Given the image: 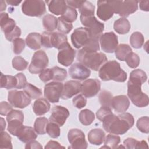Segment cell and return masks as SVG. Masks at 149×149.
<instances>
[{"mask_svg": "<svg viewBox=\"0 0 149 149\" xmlns=\"http://www.w3.org/2000/svg\"><path fill=\"white\" fill-rule=\"evenodd\" d=\"M104 130L108 133L122 135L126 133L134 125L133 115L127 112L115 115L111 113L107 116L102 121Z\"/></svg>", "mask_w": 149, "mask_h": 149, "instance_id": "6da1fadb", "label": "cell"}, {"mask_svg": "<svg viewBox=\"0 0 149 149\" xmlns=\"http://www.w3.org/2000/svg\"><path fill=\"white\" fill-rule=\"evenodd\" d=\"M98 75L103 81L124 82L127 79V73L120 68V63L115 60L106 62L99 69Z\"/></svg>", "mask_w": 149, "mask_h": 149, "instance_id": "7a4b0ae2", "label": "cell"}, {"mask_svg": "<svg viewBox=\"0 0 149 149\" xmlns=\"http://www.w3.org/2000/svg\"><path fill=\"white\" fill-rule=\"evenodd\" d=\"M77 59L80 63L94 71L98 70L107 62V58L104 53L89 51L83 48L78 51Z\"/></svg>", "mask_w": 149, "mask_h": 149, "instance_id": "3957f363", "label": "cell"}, {"mask_svg": "<svg viewBox=\"0 0 149 149\" xmlns=\"http://www.w3.org/2000/svg\"><path fill=\"white\" fill-rule=\"evenodd\" d=\"M142 84L141 82L132 79L127 82V95L133 104L140 108L147 107L149 103L148 96L141 91Z\"/></svg>", "mask_w": 149, "mask_h": 149, "instance_id": "277c9868", "label": "cell"}, {"mask_svg": "<svg viewBox=\"0 0 149 149\" xmlns=\"http://www.w3.org/2000/svg\"><path fill=\"white\" fill-rule=\"evenodd\" d=\"M81 24L86 27L92 38L100 40L104 30V23L98 21L94 16H80Z\"/></svg>", "mask_w": 149, "mask_h": 149, "instance_id": "5b68a950", "label": "cell"}, {"mask_svg": "<svg viewBox=\"0 0 149 149\" xmlns=\"http://www.w3.org/2000/svg\"><path fill=\"white\" fill-rule=\"evenodd\" d=\"M22 10L25 15L41 17L46 12L45 2L41 0H26L22 3Z\"/></svg>", "mask_w": 149, "mask_h": 149, "instance_id": "8992f818", "label": "cell"}, {"mask_svg": "<svg viewBox=\"0 0 149 149\" xmlns=\"http://www.w3.org/2000/svg\"><path fill=\"white\" fill-rule=\"evenodd\" d=\"M48 63L49 60L46 53L42 50L37 51L33 55L29 71L32 74L41 73L47 68Z\"/></svg>", "mask_w": 149, "mask_h": 149, "instance_id": "52a82bcc", "label": "cell"}, {"mask_svg": "<svg viewBox=\"0 0 149 149\" xmlns=\"http://www.w3.org/2000/svg\"><path fill=\"white\" fill-rule=\"evenodd\" d=\"M8 123V130L12 135L16 136L18 132L23 126L24 115L22 111L12 109L6 116Z\"/></svg>", "mask_w": 149, "mask_h": 149, "instance_id": "ba28073f", "label": "cell"}, {"mask_svg": "<svg viewBox=\"0 0 149 149\" xmlns=\"http://www.w3.org/2000/svg\"><path fill=\"white\" fill-rule=\"evenodd\" d=\"M8 100L13 107L21 109L29 105L31 101V99L24 91L16 90L8 92Z\"/></svg>", "mask_w": 149, "mask_h": 149, "instance_id": "9c48e42d", "label": "cell"}, {"mask_svg": "<svg viewBox=\"0 0 149 149\" xmlns=\"http://www.w3.org/2000/svg\"><path fill=\"white\" fill-rule=\"evenodd\" d=\"M63 88L61 82L52 81L47 83L44 86V97L51 103H56L59 101Z\"/></svg>", "mask_w": 149, "mask_h": 149, "instance_id": "30bf717a", "label": "cell"}, {"mask_svg": "<svg viewBox=\"0 0 149 149\" xmlns=\"http://www.w3.org/2000/svg\"><path fill=\"white\" fill-rule=\"evenodd\" d=\"M68 141L70 146L68 148L86 149L87 148V143L84 133L79 129H72L68 134Z\"/></svg>", "mask_w": 149, "mask_h": 149, "instance_id": "8fae6325", "label": "cell"}, {"mask_svg": "<svg viewBox=\"0 0 149 149\" xmlns=\"http://www.w3.org/2000/svg\"><path fill=\"white\" fill-rule=\"evenodd\" d=\"M92 38L86 27L76 29L71 35V41L73 45L77 49L85 47Z\"/></svg>", "mask_w": 149, "mask_h": 149, "instance_id": "7c38bea8", "label": "cell"}, {"mask_svg": "<svg viewBox=\"0 0 149 149\" xmlns=\"http://www.w3.org/2000/svg\"><path fill=\"white\" fill-rule=\"evenodd\" d=\"M116 1H98L97 15L99 19L107 21L111 19L115 12Z\"/></svg>", "mask_w": 149, "mask_h": 149, "instance_id": "4fadbf2b", "label": "cell"}, {"mask_svg": "<svg viewBox=\"0 0 149 149\" xmlns=\"http://www.w3.org/2000/svg\"><path fill=\"white\" fill-rule=\"evenodd\" d=\"M99 40L102 50L107 53L114 52L118 45V36L113 32L105 33Z\"/></svg>", "mask_w": 149, "mask_h": 149, "instance_id": "5bb4252c", "label": "cell"}, {"mask_svg": "<svg viewBox=\"0 0 149 149\" xmlns=\"http://www.w3.org/2000/svg\"><path fill=\"white\" fill-rule=\"evenodd\" d=\"M101 89V82L96 79L85 80L81 86V92L86 98H91L97 94Z\"/></svg>", "mask_w": 149, "mask_h": 149, "instance_id": "9a60e30c", "label": "cell"}, {"mask_svg": "<svg viewBox=\"0 0 149 149\" xmlns=\"http://www.w3.org/2000/svg\"><path fill=\"white\" fill-rule=\"evenodd\" d=\"M76 52V51L67 42L59 49L58 54V62L66 67L71 65L74 61Z\"/></svg>", "mask_w": 149, "mask_h": 149, "instance_id": "2e32d148", "label": "cell"}, {"mask_svg": "<svg viewBox=\"0 0 149 149\" xmlns=\"http://www.w3.org/2000/svg\"><path fill=\"white\" fill-rule=\"evenodd\" d=\"M138 3L137 1H118L115 13L123 18L127 17L137 11Z\"/></svg>", "mask_w": 149, "mask_h": 149, "instance_id": "e0dca14e", "label": "cell"}, {"mask_svg": "<svg viewBox=\"0 0 149 149\" xmlns=\"http://www.w3.org/2000/svg\"><path fill=\"white\" fill-rule=\"evenodd\" d=\"M69 116V112L67 108L61 105H55L52 108L49 120V122L56 123L59 126H62Z\"/></svg>", "mask_w": 149, "mask_h": 149, "instance_id": "ac0fdd59", "label": "cell"}, {"mask_svg": "<svg viewBox=\"0 0 149 149\" xmlns=\"http://www.w3.org/2000/svg\"><path fill=\"white\" fill-rule=\"evenodd\" d=\"M69 73L73 79L84 80L90 76L91 71L90 69L79 62L73 64L69 68Z\"/></svg>", "mask_w": 149, "mask_h": 149, "instance_id": "d6986e66", "label": "cell"}, {"mask_svg": "<svg viewBox=\"0 0 149 149\" xmlns=\"http://www.w3.org/2000/svg\"><path fill=\"white\" fill-rule=\"evenodd\" d=\"M81 83L79 81L69 80L63 84V88L61 98L63 100H68L74 95L81 92Z\"/></svg>", "mask_w": 149, "mask_h": 149, "instance_id": "ffe728a7", "label": "cell"}, {"mask_svg": "<svg viewBox=\"0 0 149 149\" xmlns=\"http://www.w3.org/2000/svg\"><path fill=\"white\" fill-rule=\"evenodd\" d=\"M130 105L129 98L125 95H119L113 97L111 107L116 112L123 113L126 112Z\"/></svg>", "mask_w": 149, "mask_h": 149, "instance_id": "44dd1931", "label": "cell"}, {"mask_svg": "<svg viewBox=\"0 0 149 149\" xmlns=\"http://www.w3.org/2000/svg\"><path fill=\"white\" fill-rule=\"evenodd\" d=\"M16 136L21 141L27 143L36 140L37 137V133L33 127L23 125L18 132Z\"/></svg>", "mask_w": 149, "mask_h": 149, "instance_id": "7402d4cb", "label": "cell"}, {"mask_svg": "<svg viewBox=\"0 0 149 149\" xmlns=\"http://www.w3.org/2000/svg\"><path fill=\"white\" fill-rule=\"evenodd\" d=\"M49 12L56 15H62L67 8L66 2L63 0L46 1Z\"/></svg>", "mask_w": 149, "mask_h": 149, "instance_id": "603a6c76", "label": "cell"}, {"mask_svg": "<svg viewBox=\"0 0 149 149\" xmlns=\"http://www.w3.org/2000/svg\"><path fill=\"white\" fill-rule=\"evenodd\" d=\"M105 137V133L101 129H91L88 133V140L90 143L99 146L102 144Z\"/></svg>", "mask_w": 149, "mask_h": 149, "instance_id": "cb8c5ba5", "label": "cell"}, {"mask_svg": "<svg viewBox=\"0 0 149 149\" xmlns=\"http://www.w3.org/2000/svg\"><path fill=\"white\" fill-rule=\"evenodd\" d=\"M34 113L38 116L43 115L50 109V104L45 98H40L36 100L33 105Z\"/></svg>", "mask_w": 149, "mask_h": 149, "instance_id": "d4e9b609", "label": "cell"}, {"mask_svg": "<svg viewBox=\"0 0 149 149\" xmlns=\"http://www.w3.org/2000/svg\"><path fill=\"white\" fill-rule=\"evenodd\" d=\"M0 24L1 30L5 34L11 32L16 26L15 21L12 18H10L8 14L5 12L1 13Z\"/></svg>", "mask_w": 149, "mask_h": 149, "instance_id": "484cf974", "label": "cell"}, {"mask_svg": "<svg viewBox=\"0 0 149 149\" xmlns=\"http://www.w3.org/2000/svg\"><path fill=\"white\" fill-rule=\"evenodd\" d=\"M26 43L28 47L33 50L40 49L42 45L41 35L38 33H30L26 38Z\"/></svg>", "mask_w": 149, "mask_h": 149, "instance_id": "4316f807", "label": "cell"}, {"mask_svg": "<svg viewBox=\"0 0 149 149\" xmlns=\"http://www.w3.org/2000/svg\"><path fill=\"white\" fill-rule=\"evenodd\" d=\"M130 24L126 18H120L114 22L113 29L115 31L119 34L127 33L130 29Z\"/></svg>", "mask_w": 149, "mask_h": 149, "instance_id": "83f0119b", "label": "cell"}, {"mask_svg": "<svg viewBox=\"0 0 149 149\" xmlns=\"http://www.w3.org/2000/svg\"><path fill=\"white\" fill-rule=\"evenodd\" d=\"M17 81L16 77L10 75H5L2 73L1 74V87L6 89L16 88Z\"/></svg>", "mask_w": 149, "mask_h": 149, "instance_id": "f1b7e54d", "label": "cell"}, {"mask_svg": "<svg viewBox=\"0 0 149 149\" xmlns=\"http://www.w3.org/2000/svg\"><path fill=\"white\" fill-rule=\"evenodd\" d=\"M123 145L125 147L129 149L134 148H148L147 143L144 140L139 141L134 138H127L123 141Z\"/></svg>", "mask_w": 149, "mask_h": 149, "instance_id": "f546056e", "label": "cell"}, {"mask_svg": "<svg viewBox=\"0 0 149 149\" xmlns=\"http://www.w3.org/2000/svg\"><path fill=\"white\" fill-rule=\"evenodd\" d=\"M79 119L83 125L88 126L91 125L95 119L94 113L90 109H83L79 115Z\"/></svg>", "mask_w": 149, "mask_h": 149, "instance_id": "4dcf8cb0", "label": "cell"}, {"mask_svg": "<svg viewBox=\"0 0 149 149\" xmlns=\"http://www.w3.org/2000/svg\"><path fill=\"white\" fill-rule=\"evenodd\" d=\"M42 23L48 31H52L57 28L58 18L51 14H47L42 19Z\"/></svg>", "mask_w": 149, "mask_h": 149, "instance_id": "1f68e13d", "label": "cell"}, {"mask_svg": "<svg viewBox=\"0 0 149 149\" xmlns=\"http://www.w3.org/2000/svg\"><path fill=\"white\" fill-rule=\"evenodd\" d=\"M131 52H132V49L129 45L121 44H119L116 48L115 54V56L118 59L121 61H125L126 56Z\"/></svg>", "mask_w": 149, "mask_h": 149, "instance_id": "d6a6232c", "label": "cell"}, {"mask_svg": "<svg viewBox=\"0 0 149 149\" xmlns=\"http://www.w3.org/2000/svg\"><path fill=\"white\" fill-rule=\"evenodd\" d=\"M68 42L67 36L63 33L59 32L52 33V45L53 47L58 50L65 45Z\"/></svg>", "mask_w": 149, "mask_h": 149, "instance_id": "836d02e7", "label": "cell"}, {"mask_svg": "<svg viewBox=\"0 0 149 149\" xmlns=\"http://www.w3.org/2000/svg\"><path fill=\"white\" fill-rule=\"evenodd\" d=\"M120 142V138L119 136L114 134H109L104 140V146L101 148H117L118 144Z\"/></svg>", "mask_w": 149, "mask_h": 149, "instance_id": "e575fe53", "label": "cell"}, {"mask_svg": "<svg viewBox=\"0 0 149 149\" xmlns=\"http://www.w3.org/2000/svg\"><path fill=\"white\" fill-rule=\"evenodd\" d=\"M48 120L45 117L37 118L34 123V129L38 134H44L46 133V127Z\"/></svg>", "mask_w": 149, "mask_h": 149, "instance_id": "d590c367", "label": "cell"}, {"mask_svg": "<svg viewBox=\"0 0 149 149\" xmlns=\"http://www.w3.org/2000/svg\"><path fill=\"white\" fill-rule=\"evenodd\" d=\"M80 16H94V10L95 6L89 1H83L81 5L79 8Z\"/></svg>", "mask_w": 149, "mask_h": 149, "instance_id": "8d00e7d4", "label": "cell"}, {"mask_svg": "<svg viewBox=\"0 0 149 149\" xmlns=\"http://www.w3.org/2000/svg\"><path fill=\"white\" fill-rule=\"evenodd\" d=\"M130 43L134 48H140L144 44V38L143 35L139 31L133 33L130 37Z\"/></svg>", "mask_w": 149, "mask_h": 149, "instance_id": "74e56055", "label": "cell"}, {"mask_svg": "<svg viewBox=\"0 0 149 149\" xmlns=\"http://www.w3.org/2000/svg\"><path fill=\"white\" fill-rule=\"evenodd\" d=\"M23 90L31 99H36L42 95V91L39 88L29 83H27Z\"/></svg>", "mask_w": 149, "mask_h": 149, "instance_id": "f35d334b", "label": "cell"}, {"mask_svg": "<svg viewBox=\"0 0 149 149\" xmlns=\"http://www.w3.org/2000/svg\"><path fill=\"white\" fill-rule=\"evenodd\" d=\"M113 95L111 92L107 90H102L99 94L98 100L101 106L107 107L112 108L111 104Z\"/></svg>", "mask_w": 149, "mask_h": 149, "instance_id": "ab89813d", "label": "cell"}, {"mask_svg": "<svg viewBox=\"0 0 149 149\" xmlns=\"http://www.w3.org/2000/svg\"><path fill=\"white\" fill-rule=\"evenodd\" d=\"M52 80L55 81H62L67 77V71L58 66H54L52 69Z\"/></svg>", "mask_w": 149, "mask_h": 149, "instance_id": "60d3db41", "label": "cell"}, {"mask_svg": "<svg viewBox=\"0 0 149 149\" xmlns=\"http://www.w3.org/2000/svg\"><path fill=\"white\" fill-rule=\"evenodd\" d=\"M73 29V24L65 20L61 16L58 18L57 29L63 34H68Z\"/></svg>", "mask_w": 149, "mask_h": 149, "instance_id": "b9f144b4", "label": "cell"}, {"mask_svg": "<svg viewBox=\"0 0 149 149\" xmlns=\"http://www.w3.org/2000/svg\"><path fill=\"white\" fill-rule=\"evenodd\" d=\"M59 126L56 123L49 122L48 123L46 127V133L51 138H57L60 136L61 130Z\"/></svg>", "mask_w": 149, "mask_h": 149, "instance_id": "7bdbcfd3", "label": "cell"}, {"mask_svg": "<svg viewBox=\"0 0 149 149\" xmlns=\"http://www.w3.org/2000/svg\"><path fill=\"white\" fill-rule=\"evenodd\" d=\"M61 16L65 20L72 23L76 20L77 17V12L74 8L67 5L65 12Z\"/></svg>", "mask_w": 149, "mask_h": 149, "instance_id": "ee69618b", "label": "cell"}, {"mask_svg": "<svg viewBox=\"0 0 149 149\" xmlns=\"http://www.w3.org/2000/svg\"><path fill=\"white\" fill-rule=\"evenodd\" d=\"M12 138L10 135L6 132H1L0 134V148L12 149L13 148L12 142Z\"/></svg>", "mask_w": 149, "mask_h": 149, "instance_id": "f6af8a7d", "label": "cell"}, {"mask_svg": "<svg viewBox=\"0 0 149 149\" xmlns=\"http://www.w3.org/2000/svg\"><path fill=\"white\" fill-rule=\"evenodd\" d=\"M12 66L17 70H23L28 66V62L22 56H17L13 58L12 62Z\"/></svg>", "mask_w": 149, "mask_h": 149, "instance_id": "bcb514c9", "label": "cell"}, {"mask_svg": "<svg viewBox=\"0 0 149 149\" xmlns=\"http://www.w3.org/2000/svg\"><path fill=\"white\" fill-rule=\"evenodd\" d=\"M140 58L139 55L133 52H131L126 56L125 61L130 68H136L140 64Z\"/></svg>", "mask_w": 149, "mask_h": 149, "instance_id": "7dc6e473", "label": "cell"}, {"mask_svg": "<svg viewBox=\"0 0 149 149\" xmlns=\"http://www.w3.org/2000/svg\"><path fill=\"white\" fill-rule=\"evenodd\" d=\"M137 127L142 133H148L149 132V118L142 116L137 121Z\"/></svg>", "mask_w": 149, "mask_h": 149, "instance_id": "c3c4849f", "label": "cell"}, {"mask_svg": "<svg viewBox=\"0 0 149 149\" xmlns=\"http://www.w3.org/2000/svg\"><path fill=\"white\" fill-rule=\"evenodd\" d=\"M42 45L47 48H53L52 46V32L44 31L41 35Z\"/></svg>", "mask_w": 149, "mask_h": 149, "instance_id": "681fc988", "label": "cell"}, {"mask_svg": "<svg viewBox=\"0 0 149 149\" xmlns=\"http://www.w3.org/2000/svg\"><path fill=\"white\" fill-rule=\"evenodd\" d=\"M25 48V41L23 39L18 38L13 41V50L15 54H20Z\"/></svg>", "mask_w": 149, "mask_h": 149, "instance_id": "f907efd6", "label": "cell"}, {"mask_svg": "<svg viewBox=\"0 0 149 149\" xmlns=\"http://www.w3.org/2000/svg\"><path fill=\"white\" fill-rule=\"evenodd\" d=\"M73 105L78 109L84 107L87 104V99L83 94H79L73 98Z\"/></svg>", "mask_w": 149, "mask_h": 149, "instance_id": "816d5d0a", "label": "cell"}, {"mask_svg": "<svg viewBox=\"0 0 149 149\" xmlns=\"http://www.w3.org/2000/svg\"><path fill=\"white\" fill-rule=\"evenodd\" d=\"M112 113V109L109 107H103L102 106L96 112L97 118L100 120L101 122L103 120V119L108 115Z\"/></svg>", "mask_w": 149, "mask_h": 149, "instance_id": "f5cc1de1", "label": "cell"}, {"mask_svg": "<svg viewBox=\"0 0 149 149\" xmlns=\"http://www.w3.org/2000/svg\"><path fill=\"white\" fill-rule=\"evenodd\" d=\"M21 35V30L19 27L16 26L15 29L10 33L8 34H5V37L6 40L9 41H13L16 38H18Z\"/></svg>", "mask_w": 149, "mask_h": 149, "instance_id": "db71d44e", "label": "cell"}, {"mask_svg": "<svg viewBox=\"0 0 149 149\" xmlns=\"http://www.w3.org/2000/svg\"><path fill=\"white\" fill-rule=\"evenodd\" d=\"M40 80L45 83L52 80V71L51 69H45L39 74Z\"/></svg>", "mask_w": 149, "mask_h": 149, "instance_id": "11a10c76", "label": "cell"}, {"mask_svg": "<svg viewBox=\"0 0 149 149\" xmlns=\"http://www.w3.org/2000/svg\"><path fill=\"white\" fill-rule=\"evenodd\" d=\"M15 77H16L17 81L16 88H23L27 83L25 75L22 73H19L15 75Z\"/></svg>", "mask_w": 149, "mask_h": 149, "instance_id": "9f6ffc18", "label": "cell"}, {"mask_svg": "<svg viewBox=\"0 0 149 149\" xmlns=\"http://www.w3.org/2000/svg\"><path fill=\"white\" fill-rule=\"evenodd\" d=\"M10 105L6 101H2L0 104V114L1 115L7 116L13 109Z\"/></svg>", "mask_w": 149, "mask_h": 149, "instance_id": "6f0895ef", "label": "cell"}, {"mask_svg": "<svg viewBox=\"0 0 149 149\" xmlns=\"http://www.w3.org/2000/svg\"><path fill=\"white\" fill-rule=\"evenodd\" d=\"M25 148H26V149H32V148L42 149V146L40 144V143L39 142L34 140H32V141L27 143L25 146Z\"/></svg>", "mask_w": 149, "mask_h": 149, "instance_id": "680465c9", "label": "cell"}, {"mask_svg": "<svg viewBox=\"0 0 149 149\" xmlns=\"http://www.w3.org/2000/svg\"><path fill=\"white\" fill-rule=\"evenodd\" d=\"M44 148L45 149H49V148H65V147L63 146H62L58 142L56 141L50 140L47 143Z\"/></svg>", "mask_w": 149, "mask_h": 149, "instance_id": "91938a15", "label": "cell"}, {"mask_svg": "<svg viewBox=\"0 0 149 149\" xmlns=\"http://www.w3.org/2000/svg\"><path fill=\"white\" fill-rule=\"evenodd\" d=\"M83 1L80 0H74V1H66V2L67 3V5L73 8H78L81 5V3Z\"/></svg>", "mask_w": 149, "mask_h": 149, "instance_id": "94428289", "label": "cell"}, {"mask_svg": "<svg viewBox=\"0 0 149 149\" xmlns=\"http://www.w3.org/2000/svg\"><path fill=\"white\" fill-rule=\"evenodd\" d=\"M140 9L141 10L148 12L149 10V1H143L139 2Z\"/></svg>", "mask_w": 149, "mask_h": 149, "instance_id": "6125c7cd", "label": "cell"}, {"mask_svg": "<svg viewBox=\"0 0 149 149\" xmlns=\"http://www.w3.org/2000/svg\"><path fill=\"white\" fill-rule=\"evenodd\" d=\"M8 4L12 5V6H17L19 3L22 2V1H17V0H7L5 1Z\"/></svg>", "mask_w": 149, "mask_h": 149, "instance_id": "be15d7a7", "label": "cell"}, {"mask_svg": "<svg viewBox=\"0 0 149 149\" xmlns=\"http://www.w3.org/2000/svg\"><path fill=\"white\" fill-rule=\"evenodd\" d=\"M6 127V122L3 118H1V131L2 132L5 130Z\"/></svg>", "mask_w": 149, "mask_h": 149, "instance_id": "e7e4bbea", "label": "cell"}, {"mask_svg": "<svg viewBox=\"0 0 149 149\" xmlns=\"http://www.w3.org/2000/svg\"><path fill=\"white\" fill-rule=\"evenodd\" d=\"M0 4H1V6H0V10L2 12L4 10H5L6 8V5L5 4V2L3 1H0Z\"/></svg>", "mask_w": 149, "mask_h": 149, "instance_id": "03108f58", "label": "cell"}]
</instances>
